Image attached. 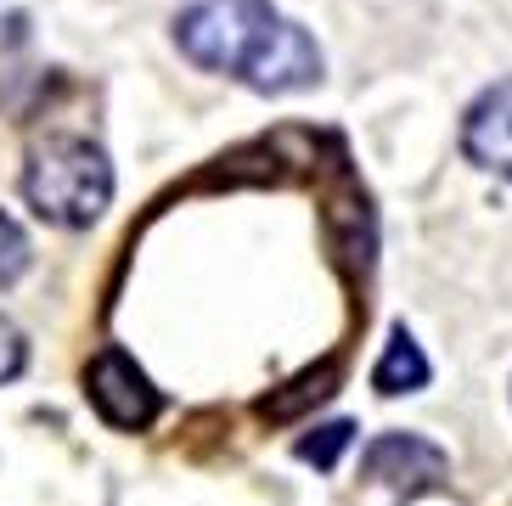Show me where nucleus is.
Listing matches in <instances>:
<instances>
[{
    "label": "nucleus",
    "mask_w": 512,
    "mask_h": 506,
    "mask_svg": "<svg viewBox=\"0 0 512 506\" xmlns=\"http://www.w3.org/2000/svg\"><path fill=\"white\" fill-rule=\"evenodd\" d=\"M23 270H29V237L17 231V220L0 214V287H12Z\"/></svg>",
    "instance_id": "9"
},
{
    "label": "nucleus",
    "mask_w": 512,
    "mask_h": 506,
    "mask_svg": "<svg viewBox=\"0 0 512 506\" xmlns=\"http://www.w3.org/2000/svg\"><path fill=\"white\" fill-rule=\"evenodd\" d=\"M85 394H91L96 417L119 433H147L158 417V388L147 383V372L124 349H102L85 366Z\"/></svg>",
    "instance_id": "4"
},
{
    "label": "nucleus",
    "mask_w": 512,
    "mask_h": 506,
    "mask_svg": "<svg viewBox=\"0 0 512 506\" xmlns=\"http://www.w3.org/2000/svg\"><path fill=\"white\" fill-rule=\"evenodd\" d=\"M422 383H428V355H422L417 338L400 327L389 343H383V360L372 366V388L394 400V394H417Z\"/></svg>",
    "instance_id": "7"
},
{
    "label": "nucleus",
    "mask_w": 512,
    "mask_h": 506,
    "mask_svg": "<svg viewBox=\"0 0 512 506\" xmlns=\"http://www.w3.org/2000/svg\"><path fill=\"white\" fill-rule=\"evenodd\" d=\"M349 439H355V428H349V422H327V428H316V439H299V456H304V462H316L321 473H327V467L349 450Z\"/></svg>",
    "instance_id": "8"
},
{
    "label": "nucleus",
    "mask_w": 512,
    "mask_h": 506,
    "mask_svg": "<svg viewBox=\"0 0 512 506\" xmlns=\"http://www.w3.org/2000/svg\"><path fill=\"white\" fill-rule=\"evenodd\" d=\"M321 79V51L316 40L299 29V23H276L271 34V51H265V62L254 68V79L248 85L265 90V96H282V90H304V85H316Z\"/></svg>",
    "instance_id": "6"
},
{
    "label": "nucleus",
    "mask_w": 512,
    "mask_h": 506,
    "mask_svg": "<svg viewBox=\"0 0 512 506\" xmlns=\"http://www.w3.org/2000/svg\"><path fill=\"white\" fill-rule=\"evenodd\" d=\"M462 152L484 175L512 180V79L490 85L462 119Z\"/></svg>",
    "instance_id": "5"
},
{
    "label": "nucleus",
    "mask_w": 512,
    "mask_h": 506,
    "mask_svg": "<svg viewBox=\"0 0 512 506\" xmlns=\"http://www.w3.org/2000/svg\"><path fill=\"white\" fill-rule=\"evenodd\" d=\"M445 478V450L417 433H383L361 456V501L366 506H406Z\"/></svg>",
    "instance_id": "3"
},
{
    "label": "nucleus",
    "mask_w": 512,
    "mask_h": 506,
    "mask_svg": "<svg viewBox=\"0 0 512 506\" xmlns=\"http://www.w3.org/2000/svg\"><path fill=\"white\" fill-rule=\"evenodd\" d=\"M23 366H29V343H23V332L0 315V383H12Z\"/></svg>",
    "instance_id": "10"
},
{
    "label": "nucleus",
    "mask_w": 512,
    "mask_h": 506,
    "mask_svg": "<svg viewBox=\"0 0 512 506\" xmlns=\"http://www.w3.org/2000/svg\"><path fill=\"white\" fill-rule=\"evenodd\" d=\"M23 197L29 209L46 225H91L113 197V164L107 152L79 141V135H46L40 147L29 152V169H23Z\"/></svg>",
    "instance_id": "1"
},
{
    "label": "nucleus",
    "mask_w": 512,
    "mask_h": 506,
    "mask_svg": "<svg viewBox=\"0 0 512 506\" xmlns=\"http://www.w3.org/2000/svg\"><path fill=\"white\" fill-rule=\"evenodd\" d=\"M276 6L271 0H181L175 12V40L181 51L209 68V74H237L242 85L271 51L276 34Z\"/></svg>",
    "instance_id": "2"
}]
</instances>
